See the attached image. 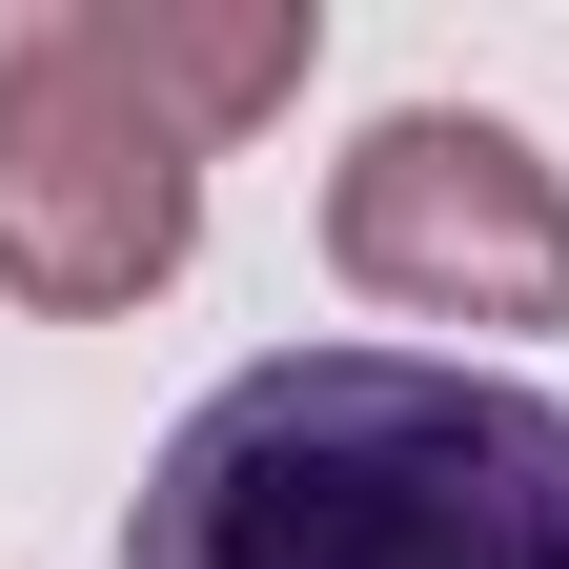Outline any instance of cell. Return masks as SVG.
I'll use <instances>...</instances> for the list:
<instances>
[{
	"mask_svg": "<svg viewBox=\"0 0 569 569\" xmlns=\"http://www.w3.org/2000/svg\"><path fill=\"white\" fill-rule=\"evenodd\" d=\"M326 264L407 326H569V183L488 102H387L326 163Z\"/></svg>",
	"mask_w": 569,
	"mask_h": 569,
	"instance_id": "3957f363",
	"label": "cell"
},
{
	"mask_svg": "<svg viewBox=\"0 0 569 569\" xmlns=\"http://www.w3.org/2000/svg\"><path fill=\"white\" fill-rule=\"evenodd\" d=\"M183 244H203V142L102 61L82 0L0 21V284L41 326H102L142 284H183Z\"/></svg>",
	"mask_w": 569,
	"mask_h": 569,
	"instance_id": "7a4b0ae2",
	"label": "cell"
},
{
	"mask_svg": "<svg viewBox=\"0 0 569 569\" xmlns=\"http://www.w3.org/2000/svg\"><path fill=\"white\" fill-rule=\"evenodd\" d=\"M82 21H102V61H122L183 142H244L264 102H306V41H326L306 0H224V21H183V0H82Z\"/></svg>",
	"mask_w": 569,
	"mask_h": 569,
	"instance_id": "277c9868",
	"label": "cell"
},
{
	"mask_svg": "<svg viewBox=\"0 0 569 569\" xmlns=\"http://www.w3.org/2000/svg\"><path fill=\"white\" fill-rule=\"evenodd\" d=\"M122 569H569V407L427 346H264L163 427Z\"/></svg>",
	"mask_w": 569,
	"mask_h": 569,
	"instance_id": "6da1fadb",
	"label": "cell"
}]
</instances>
